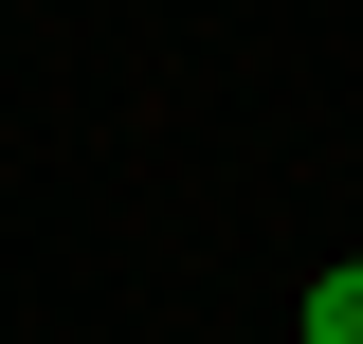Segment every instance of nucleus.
<instances>
[{"instance_id": "nucleus-1", "label": "nucleus", "mask_w": 363, "mask_h": 344, "mask_svg": "<svg viewBox=\"0 0 363 344\" xmlns=\"http://www.w3.org/2000/svg\"><path fill=\"white\" fill-rule=\"evenodd\" d=\"M309 344H363V272H309Z\"/></svg>"}]
</instances>
